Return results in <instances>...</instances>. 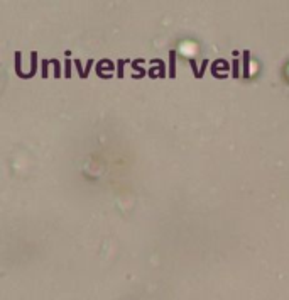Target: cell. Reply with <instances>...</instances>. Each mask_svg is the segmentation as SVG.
Segmentation results:
<instances>
[{
    "label": "cell",
    "instance_id": "6da1fadb",
    "mask_svg": "<svg viewBox=\"0 0 289 300\" xmlns=\"http://www.w3.org/2000/svg\"><path fill=\"white\" fill-rule=\"evenodd\" d=\"M221 70H223V71H227V70H228V63H227V61H223V60H216L215 63H213V66H211V73H213V76H220V78H223V75L220 73Z\"/></svg>",
    "mask_w": 289,
    "mask_h": 300
},
{
    "label": "cell",
    "instance_id": "7a4b0ae2",
    "mask_svg": "<svg viewBox=\"0 0 289 300\" xmlns=\"http://www.w3.org/2000/svg\"><path fill=\"white\" fill-rule=\"evenodd\" d=\"M169 76L174 78L176 76V51L174 49H171L169 51Z\"/></svg>",
    "mask_w": 289,
    "mask_h": 300
},
{
    "label": "cell",
    "instance_id": "3957f363",
    "mask_svg": "<svg viewBox=\"0 0 289 300\" xmlns=\"http://www.w3.org/2000/svg\"><path fill=\"white\" fill-rule=\"evenodd\" d=\"M31 58H32V63H31V73L27 75L29 78H31V76H34V73H36V66H37V61H36V60H37V53H36V51H32Z\"/></svg>",
    "mask_w": 289,
    "mask_h": 300
},
{
    "label": "cell",
    "instance_id": "277c9868",
    "mask_svg": "<svg viewBox=\"0 0 289 300\" xmlns=\"http://www.w3.org/2000/svg\"><path fill=\"white\" fill-rule=\"evenodd\" d=\"M15 71H17L19 76L26 78V75H24V73H22V70H20V53H19V51L15 53Z\"/></svg>",
    "mask_w": 289,
    "mask_h": 300
},
{
    "label": "cell",
    "instance_id": "5b68a950",
    "mask_svg": "<svg viewBox=\"0 0 289 300\" xmlns=\"http://www.w3.org/2000/svg\"><path fill=\"white\" fill-rule=\"evenodd\" d=\"M244 76H249V51L244 53Z\"/></svg>",
    "mask_w": 289,
    "mask_h": 300
},
{
    "label": "cell",
    "instance_id": "8992f818",
    "mask_svg": "<svg viewBox=\"0 0 289 300\" xmlns=\"http://www.w3.org/2000/svg\"><path fill=\"white\" fill-rule=\"evenodd\" d=\"M124 63H125V60H119V61H117V76H119V78L124 76Z\"/></svg>",
    "mask_w": 289,
    "mask_h": 300
},
{
    "label": "cell",
    "instance_id": "52a82bcc",
    "mask_svg": "<svg viewBox=\"0 0 289 300\" xmlns=\"http://www.w3.org/2000/svg\"><path fill=\"white\" fill-rule=\"evenodd\" d=\"M74 65H76V68H78L79 76H81V78H86V76H88V75H86V68H81V63H79V60H74Z\"/></svg>",
    "mask_w": 289,
    "mask_h": 300
},
{
    "label": "cell",
    "instance_id": "ba28073f",
    "mask_svg": "<svg viewBox=\"0 0 289 300\" xmlns=\"http://www.w3.org/2000/svg\"><path fill=\"white\" fill-rule=\"evenodd\" d=\"M64 76H71V60H64Z\"/></svg>",
    "mask_w": 289,
    "mask_h": 300
},
{
    "label": "cell",
    "instance_id": "9c48e42d",
    "mask_svg": "<svg viewBox=\"0 0 289 300\" xmlns=\"http://www.w3.org/2000/svg\"><path fill=\"white\" fill-rule=\"evenodd\" d=\"M206 65H208V60H203V63H201V68H200V71H198V75H196V78H201V76H203L205 70H206Z\"/></svg>",
    "mask_w": 289,
    "mask_h": 300
},
{
    "label": "cell",
    "instance_id": "30bf717a",
    "mask_svg": "<svg viewBox=\"0 0 289 300\" xmlns=\"http://www.w3.org/2000/svg\"><path fill=\"white\" fill-rule=\"evenodd\" d=\"M41 63H43V76L46 78V76H48V65L51 63V61H48V60H43V61H41Z\"/></svg>",
    "mask_w": 289,
    "mask_h": 300
},
{
    "label": "cell",
    "instance_id": "8fae6325",
    "mask_svg": "<svg viewBox=\"0 0 289 300\" xmlns=\"http://www.w3.org/2000/svg\"><path fill=\"white\" fill-rule=\"evenodd\" d=\"M232 75H233V78L238 76V61H237V60L233 61V73H232Z\"/></svg>",
    "mask_w": 289,
    "mask_h": 300
},
{
    "label": "cell",
    "instance_id": "7c38bea8",
    "mask_svg": "<svg viewBox=\"0 0 289 300\" xmlns=\"http://www.w3.org/2000/svg\"><path fill=\"white\" fill-rule=\"evenodd\" d=\"M190 65L193 66V71H195V76H196V75H198V71H200L198 66H196V61H195V60H190Z\"/></svg>",
    "mask_w": 289,
    "mask_h": 300
}]
</instances>
